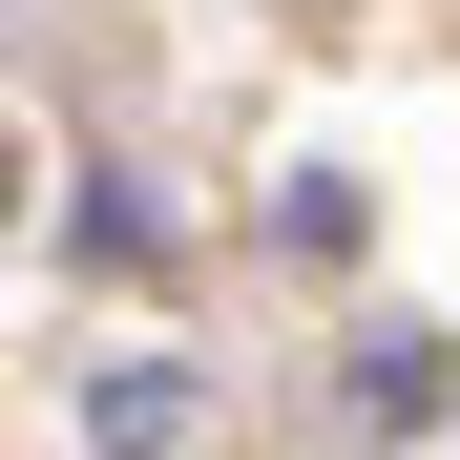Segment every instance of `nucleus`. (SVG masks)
Listing matches in <instances>:
<instances>
[{
	"instance_id": "nucleus-1",
	"label": "nucleus",
	"mask_w": 460,
	"mask_h": 460,
	"mask_svg": "<svg viewBox=\"0 0 460 460\" xmlns=\"http://www.w3.org/2000/svg\"><path fill=\"white\" fill-rule=\"evenodd\" d=\"M356 419L419 439V419H439V335H376V356H356Z\"/></svg>"
}]
</instances>
